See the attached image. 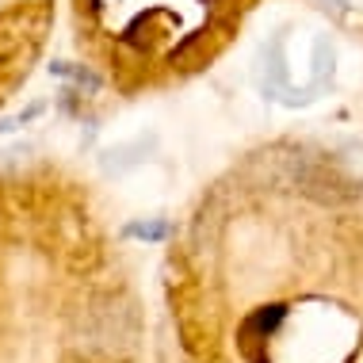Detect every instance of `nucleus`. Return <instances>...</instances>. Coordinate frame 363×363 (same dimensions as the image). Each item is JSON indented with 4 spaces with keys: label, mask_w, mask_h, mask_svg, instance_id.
Here are the masks:
<instances>
[{
    "label": "nucleus",
    "mask_w": 363,
    "mask_h": 363,
    "mask_svg": "<svg viewBox=\"0 0 363 363\" xmlns=\"http://www.w3.org/2000/svg\"><path fill=\"white\" fill-rule=\"evenodd\" d=\"M126 238H142V241H164L169 238V222H130L126 225Z\"/></svg>",
    "instance_id": "f257e3e1"
},
{
    "label": "nucleus",
    "mask_w": 363,
    "mask_h": 363,
    "mask_svg": "<svg viewBox=\"0 0 363 363\" xmlns=\"http://www.w3.org/2000/svg\"><path fill=\"white\" fill-rule=\"evenodd\" d=\"M50 73H57V77H73L77 84H88V88H100V77H96V73L73 69V65H65V62H54V65H50Z\"/></svg>",
    "instance_id": "f03ea898"
},
{
    "label": "nucleus",
    "mask_w": 363,
    "mask_h": 363,
    "mask_svg": "<svg viewBox=\"0 0 363 363\" xmlns=\"http://www.w3.org/2000/svg\"><path fill=\"white\" fill-rule=\"evenodd\" d=\"M38 111H43V107H27V111H23V115H16V119H4V126H0V130H4V134H12L19 123H31Z\"/></svg>",
    "instance_id": "7ed1b4c3"
},
{
    "label": "nucleus",
    "mask_w": 363,
    "mask_h": 363,
    "mask_svg": "<svg viewBox=\"0 0 363 363\" xmlns=\"http://www.w3.org/2000/svg\"><path fill=\"white\" fill-rule=\"evenodd\" d=\"M337 4H340V0H337Z\"/></svg>",
    "instance_id": "20e7f679"
}]
</instances>
